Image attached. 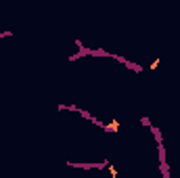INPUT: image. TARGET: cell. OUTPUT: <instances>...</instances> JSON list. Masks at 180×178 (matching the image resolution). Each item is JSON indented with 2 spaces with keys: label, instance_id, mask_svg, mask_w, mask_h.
I'll list each match as a JSON object with an SVG mask.
<instances>
[{
  "label": "cell",
  "instance_id": "7a4b0ae2",
  "mask_svg": "<svg viewBox=\"0 0 180 178\" xmlns=\"http://www.w3.org/2000/svg\"><path fill=\"white\" fill-rule=\"evenodd\" d=\"M109 172H111V176H113V178L117 176V170H115V168H113V166H109Z\"/></svg>",
  "mask_w": 180,
  "mask_h": 178
},
{
  "label": "cell",
  "instance_id": "6da1fadb",
  "mask_svg": "<svg viewBox=\"0 0 180 178\" xmlns=\"http://www.w3.org/2000/svg\"><path fill=\"white\" fill-rule=\"evenodd\" d=\"M105 130H107V132H117V130H119V121H117V120L109 121L107 126H105Z\"/></svg>",
  "mask_w": 180,
  "mask_h": 178
}]
</instances>
